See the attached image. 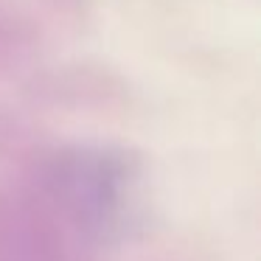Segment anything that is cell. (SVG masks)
Here are the masks:
<instances>
[{
    "label": "cell",
    "instance_id": "1",
    "mask_svg": "<svg viewBox=\"0 0 261 261\" xmlns=\"http://www.w3.org/2000/svg\"><path fill=\"white\" fill-rule=\"evenodd\" d=\"M135 166L110 149H76L51 171L59 205L85 233L110 239L129 222L135 199Z\"/></svg>",
    "mask_w": 261,
    "mask_h": 261
}]
</instances>
